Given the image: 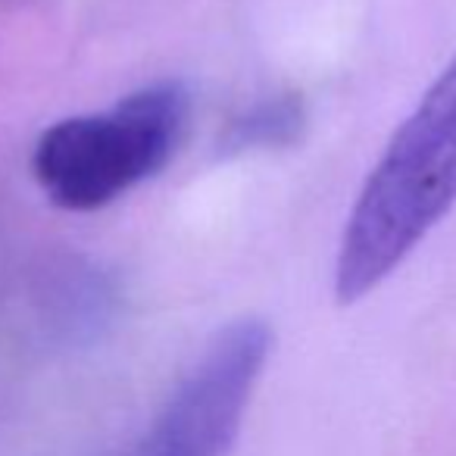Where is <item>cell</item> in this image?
I'll return each instance as SVG.
<instances>
[{
    "mask_svg": "<svg viewBox=\"0 0 456 456\" xmlns=\"http://www.w3.org/2000/svg\"><path fill=\"white\" fill-rule=\"evenodd\" d=\"M306 128V107L300 94H279L254 103L241 116L228 122L222 134L225 153H250V151H279L300 141Z\"/></svg>",
    "mask_w": 456,
    "mask_h": 456,
    "instance_id": "obj_4",
    "label": "cell"
},
{
    "mask_svg": "<svg viewBox=\"0 0 456 456\" xmlns=\"http://www.w3.org/2000/svg\"><path fill=\"white\" fill-rule=\"evenodd\" d=\"M188 113V88L166 78L101 113L69 116L35 144V182L60 209L91 213L107 207L169 163Z\"/></svg>",
    "mask_w": 456,
    "mask_h": 456,
    "instance_id": "obj_2",
    "label": "cell"
},
{
    "mask_svg": "<svg viewBox=\"0 0 456 456\" xmlns=\"http://www.w3.org/2000/svg\"><path fill=\"white\" fill-rule=\"evenodd\" d=\"M269 347L273 331L263 319H238L222 329L128 456H225Z\"/></svg>",
    "mask_w": 456,
    "mask_h": 456,
    "instance_id": "obj_3",
    "label": "cell"
},
{
    "mask_svg": "<svg viewBox=\"0 0 456 456\" xmlns=\"http://www.w3.org/2000/svg\"><path fill=\"white\" fill-rule=\"evenodd\" d=\"M456 207V57L428 85L372 166L344 225L335 263L338 304H356Z\"/></svg>",
    "mask_w": 456,
    "mask_h": 456,
    "instance_id": "obj_1",
    "label": "cell"
}]
</instances>
